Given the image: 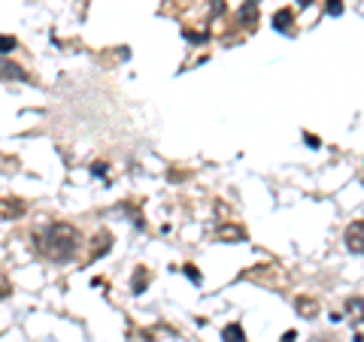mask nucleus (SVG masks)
I'll use <instances>...</instances> for the list:
<instances>
[{
	"label": "nucleus",
	"mask_w": 364,
	"mask_h": 342,
	"mask_svg": "<svg viewBox=\"0 0 364 342\" xmlns=\"http://www.w3.org/2000/svg\"><path fill=\"white\" fill-rule=\"evenodd\" d=\"M313 4V0H298V6H310Z\"/></svg>",
	"instance_id": "obj_20"
},
{
	"label": "nucleus",
	"mask_w": 364,
	"mask_h": 342,
	"mask_svg": "<svg viewBox=\"0 0 364 342\" xmlns=\"http://www.w3.org/2000/svg\"><path fill=\"white\" fill-rule=\"evenodd\" d=\"M182 272H186V276H188L191 282H195V285L200 282V272H198V267H195V264H186V267H182Z\"/></svg>",
	"instance_id": "obj_15"
},
{
	"label": "nucleus",
	"mask_w": 364,
	"mask_h": 342,
	"mask_svg": "<svg viewBox=\"0 0 364 342\" xmlns=\"http://www.w3.org/2000/svg\"><path fill=\"white\" fill-rule=\"evenodd\" d=\"M346 312L355 318V321L364 324V297H349V300H346Z\"/></svg>",
	"instance_id": "obj_10"
},
{
	"label": "nucleus",
	"mask_w": 364,
	"mask_h": 342,
	"mask_svg": "<svg viewBox=\"0 0 364 342\" xmlns=\"http://www.w3.org/2000/svg\"><path fill=\"white\" fill-rule=\"evenodd\" d=\"M258 6H261V0H243L240 13H237V18H240L243 28H255L258 25Z\"/></svg>",
	"instance_id": "obj_4"
},
{
	"label": "nucleus",
	"mask_w": 364,
	"mask_h": 342,
	"mask_svg": "<svg viewBox=\"0 0 364 342\" xmlns=\"http://www.w3.org/2000/svg\"><path fill=\"white\" fill-rule=\"evenodd\" d=\"M291 25H294V9H277L273 13V31L291 33Z\"/></svg>",
	"instance_id": "obj_7"
},
{
	"label": "nucleus",
	"mask_w": 364,
	"mask_h": 342,
	"mask_svg": "<svg viewBox=\"0 0 364 342\" xmlns=\"http://www.w3.org/2000/svg\"><path fill=\"white\" fill-rule=\"evenodd\" d=\"M343 243L352 255H364V221H352L343 233Z\"/></svg>",
	"instance_id": "obj_2"
},
{
	"label": "nucleus",
	"mask_w": 364,
	"mask_h": 342,
	"mask_svg": "<svg viewBox=\"0 0 364 342\" xmlns=\"http://www.w3.org/2000/svg\"><path fill=\"white\" fill-rule=\"evenodd\" d=\"M79 231L67 221H52L40 227L33 233V252H37L43 260H52V264H64L79 252Z\"/></svg>",
	"instance_id": "obj_1"
},
{
	"label": "nucleus",
	"mask_w": 364,
	"mask_h": 342,
	"mask_svg": "<svg viewBox=\"0 0 364 342\" xmlns=\"http://www.w3.org/2000/svg\"><path fill=\"white\" fill-rule=\"evenodd\" d=\"M146 285H149V270H146V267H136V272H134V282H131L134 294H143V291H146Z\"/></svg>",
	"instance_id": "obj_9"
},
{
	"label": "nucleus",
	"mask_w": 364,
	"mask_h": 342,
	"mask_svg": "<svg viewBox=\"0 0 364 342\" xmlns=\"http://www.w3.org/2000/svg\"><path fill=\"white\" fill-rule=\"evenodd\" d=\"M294 306H298V312L304 318H316L318 315V303L313 297H298V300H294Z\"/></svg>",
	"instance_id": "obj_8"
},
{
	"label": "nucleus",
	"mask_w": 364,
	"mask_h": 342,
	"mask_svg": "<svg viewBox=\"0 0 364 342\" xmlns=\"http://www.w3.org/2000/svg\"><path fill=\"white\" fill-rule=\"evenodd\" d=\"M325 13L328 16H343V0H325Z\"/></svg>",
	"instance_id": "obj_13"
},
{
	"label": "nucleus",
	"mask_w": 364,
	"mask_h": 342,
	"mask_svg": "<svg viewBox=\"0 0 364 342\" xmlns=\"http://www.w3.org/2000/svg\"><path fill=\"white\" fill-rule=\"evenodd\" d=\"M215 239H219V243H246V231L234 221H225L215 227Z\"/></svg>",
	"instance_id": "obj_3"
},
{
	"label": "nucleus",
	"mask_w": 364,
	"mask_h": 342,
	"mask_svg": "<svg viewBox=\"0 0 364 342\" xmlns=\"http://www.w3.org/2000/svg\"><path fill=\"white\" fill-rule=\"evenodd\" d=\"M9 294H13V285H9V279L0 272V297H9Z\"/></svg>",
	"instance_id": "obj_16"
},
{
	"label": "nucleus",
	"mask_w": 364,
	"mask_h": 342,
	"mask_svg": "<svg viewBox=\"0 0 364 342\" xmlns=\"http://www.w3.org/2000/svg\"><path fill=\"white\" fill-rule=\"evenodd\" d=\"M25 215V203L21 200H0V221H13Z\"/></svg>",
	"instance_id": "obj_5"
},
{
	"label": "nucleus",
	"mask_w": 364,
	"mask_h": 342,
	"mask_svg": "<svg viewBox=\"0 0 364 342\" xmlns=\"http://www.w3.org/2000/svg\"><path fill=\"white\" fill-rule=\"evenodd\" d=\"M222 339H225V342H246V333H243L240 324H228V327L222 330Z\"/></svg>",
	"instance_id": "obj_11"
},
{
	"label": "nucleus",
	"mask_w": 364,
	"mask_h": 342,
	"mask_svg": "<svg viewBox=\"0 0 364 342\" xmlns=\"http://www.w3.org/2000/svg\"><path fill=\"white\" fill-rule=\"evenodd\" d=\"M95 243H97V246L91 248V258H100V255H104L107 248L112 246V236H109L107 231H100V233H97V239H95Z\"/></svg>",
	"instance_id": "obj_12"
},
{
	"label": "nucleus",
	"mask_w": 364,
	"mask_h": 342,
	"mask_svg": "<svg viewBox=\"0 0 364 342\" xmlns=\"http://www.w3.org/2000/svg\"><path fill=\"white\" fill-rule=\"evenodd\" d=\"M91 173H95V176H107V164H95V167H91Z\"/></svg>",
	"instance_id": "obj_18"
},
{
	"label": "nucleus",
	"mask_w": 364,
	"mask_h": 342,
	"mask_svg": "<svg viewBox=\"0 0 364 342\" xmlns=\"http://www.w3.org/2000/svg\"><path fill=\"white\" fill-rule=\"evenodd\" d=\"M16 45H18V40L16 37H6V33H4V37H0V55H9Z\"/></svg>",
	"instance_id": "obj_14"
},
{
	"label": "nucleus",
	"mask_w": 364,
	"mask_h": 342,
	"mask_svg": "<svg viewBox=\"0 0 364 342\" xmlns=\"http://www.w3.org/2000/svg\"><path fill=\"white\" fill-rule=\"evenodd\" d=\"M304 140L310 143V149H318V145H322V143H318V136H316V133H304Z\"/></svg>",
	"instance_id": "obj_17"
},
{
	"label": "nucleus",
	"mask_w": 364,
	"mask_h": 342,
	"mask_svg": "<svg viewBox=\"0 0 364 342\" xmlns=\"http://www.w3.org/2000/svg\"><path fill=\"white\" fill-rule=\"evenodd\" d=\"M298 339V333H294V330H286V333H282V342H294Z\"/></svg>",
	"instance_id": "obj_19"
},
{
	"label": "nucleus",
	"mask_w": 364,
	"mask_h": 342,
	"mask_svg": "<svg viewBox=\"0 0 364 342\" xmlns=\"http://www.w3.org/2000/svg\"><path fill=\"white\" fill-rule=\"evenodd\" d=\"M0 79H18V82H33L25 73V67H18L13 61H0Z\"/></svg>",
	"instance_id": "obj_6"
}]
</instances>
